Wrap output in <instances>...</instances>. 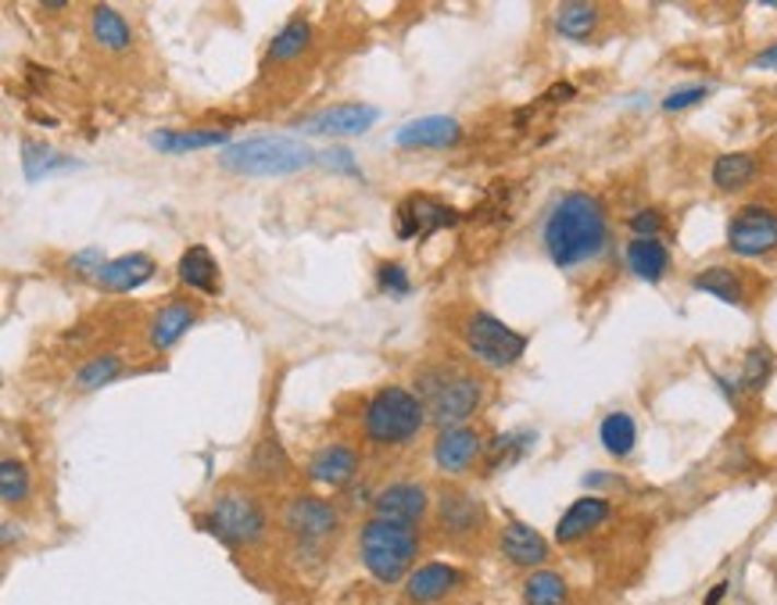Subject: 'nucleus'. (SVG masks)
<instances>
[{"label":"nucleus","instance_id":"1a4fd4ad","mask_svg":"<svg viewBox=\"0 0 777 605\" xmlns=\"http://www.w3.org/2000/svg\"><path fill=\"white\" fill-rule=\"evenodd\" d=\"M728 251L738 259H763L777 251V209L774 204H742L728 223Z\"/></svg>","mask_w":777,"mask_h":605},{"label":"nucleus","instance_id":"58836bf2","mask_svg":"<svg viewBox=\"0 0 777 605\" xmlns=\"http://www.w3.org/2000/svg\"><path fill=\"white\" fill-rule=\"evenodd\" d=\"M627 226H631L634 237L649 240V237H659V229L667 226V218H663V212H659V209H641V212H634L627 218Z\"/></svg>","mask_w":777,"mask_h":605},{"label":"nucleus","instance_id":"9d476101","mask_svg":"<svg viewBox=\"0 0 777 605\" xmlns=\"http://www.w3.org/2000/svg\"><path fill=\"white\" fill-rule=\"evenodd\" d=\"M462 223V212L451 209V204L437 201V198H426V194H412L398 204L395 212V229L401 240H426L442 229H451Z\"/></svg>","mask_w":777,"mask_h":605},{"label":"nucleus","instance_id":"f704fd0d","mask_svg":"<svg viewBox=\"0 0 777 605\" xmlns=\"http://www.w3.org/2000/svg\"><path fill=\"white\" fill-rule=\"evenodd\" d=\"M22 169H25V179H44L47 173H55V169H72V158L50 151L47 144H36V140H25L22 144Z\"/></svg>","mask_w":777,"mask_h":605},{"label":"nucleus","instance_id":"dca6fc26","mask_svg":"<svg viewBox=\"0 0 777 605\" xmlns=\"http://www.w3.org/2000/svg\"><path fill=\"white\" fill-rule=\"evenodd\" d=\"M459 584H462L459 566L434 559V562L416 566V570L409 573V581H405V598H409L412 605H434V602L448 598Z\"/></svg>","mask_w":777,"mask_h":605},{"label":"nucleus","instance_id":"473e14b6","mask_svg":"<svg viewBox=\"0 0 777 605\" xmlns=\"http://www.w3.org/2000/svg\"><path fill=\"white\" fill-rule=\"evenodd\" d=\"M122 372V358L119 355H94V358H86V363L75 369V377H72V388L75 391H101L105 383H111L115 377Z\"/></svg>","mask_w":777,"mask_h":605},{"label":"nucleus","instance_id":"20e7f679","mask_svg":"<svg viewBox=\"0 0 777 605\" xmlns=\"http://www.w3.org/2000/svg\"><path fill=\"white\" fill-rule=\"evenodd\" d=\"M319 158L313 144H305L302 137H280V133H262L229 144L219 154V165L226 173L237 176H291L308 169Z\"/></svg>","mask_w":777,"mask_h":605},{"label":"nucleus","instance_id":"4468645a","mask_svg":"<svg viewBox=\"0 0 777 605\" xmlns=\"http://www.w3.org/2000/svg\"><path fill=\"white\" fill-rule=\"evenodd\" d=\"M377 119L380 111L369 105H333L302 119V130L319 133V137H358L366 133L369 126H377Z\"/></svg>","mask_w":777,"mask_h":605},{"label":"nucleus","instance_id":"ea45409f","mask_svg":"<svg viewBox=\"0 0 777 605\" xmlns=\"http://www.w3.org/2000/svg\"><path fill=\"white\" fill-rule=\"evenodd\" d=\"M69 265H72V273H80V276H101V269L108 265V259H105V251L101 248H83L80 254H72L69 259Z\"/></svg>","mask_w":777,"mask_h":605},{"label":"nucleus","instance_id":"72a5a7b5","mask_svg":"<svg viewBox=\"0 0 777 605\" xmlns=\"http://www.w3.org/2000/svg\"><path fill=\"white\" fill-rule=\"evenodd\" d=\"M774 352L767 344H756V347H749L745 358H742V372H738V391H749V394H756L767 388V380H770V372H774Z\"/></svg>","mask_w":777,"mask_h":605},{"label":"nucleus","instance_id":"a18cd8bd","mask_svg":"<svg viewBox=\"0 0 777 605\" xmlns=\"http://www.w3.org/2000/svg\"><path fill=\"white\" fill-rule=\"evenodd\" d=\"M15 531H19V526L8 520V523H4V545H11V541H15Z\"/></svg>","mask_w":777,"mask_h":605},{"label":"nucleus","instance_id":"aec40b11","mask_svg":"<svg viewBox=\"0 0 777 605\" xmlns=\"http://www.w3.org/2000/svg\"><path fill=\"white\" fill-rule=\"evenodd\" d=\"M358 462L362 459L352 444H327L313 455V462H308V481L327 484L333 491H344V487H352V481H355Z\"/></svg>","mask_w":777,"mask_h":605},{"label":"nucleus","instance_id":"c9c22d12","mask_svg":"<svg viewBox=\"0 0 777 605\" xmlns=\"http://www.w3.org/2000/svg\"><path fill=\"white\" fill-rule=\"evenodd\" d=\"M30 491H33L30 466L19 459L0 462V498H4V506H22V501L30 498Z\"/></svg>","mask_w":777,"mask_h":605},{"label":"nucleus","instance_id":"4be33fe9","mask_svg":"<svg viewBox=\"0 0 777 605\" xmlns=\"http://www.w3.org/2000/svg\"><path fill=\"white\" fill-rule=\"evenodd\" d=\"M176 276L184 287L198 290V294H209L215 298L219 290H223V280H219V262L212 248H204V244H193L184 254H179V265H176Z\"/></svg>","mask_w":777,"mask_h":605},{"label":"nucleus","instance_id":"0eeeda50","mask_svg":"<svg viewBox=\"0 0 777 605\" xmlns=\"http://www.w3.org/2000/svg\"><path fill=\"white\" fill-rule=\"evenodd\" d=\"M459 337L484 369H513L527 352V333L505 327L498 316L481 312V308L462 319Z\"/></svg>","mask_w":777,"mask_h":605},{"label":"nucleus","instance_id":"cd10ccee","mask_svg":"<svg viewBox=\"0 0 777 605\" xmlns=\"http://www.w3.org/2000/svg\"><path fill=\"white\" fill-rule=\"evenodd\" d=\"M599 441L613 459H627L634 452V444H638V427H634L631 412H610V416L599 423Z\"/></svg>","mask_w":777,"mask_h":605},{"label":"nucleus","instance_id":"9b49d317","mask_svg":"<svg viewBox=\"0 0 777 605\" xmlns=\"http://www.w3.org/2000/svg\"><path fill=\"white\" fill-rule=\"evenodd\" d=\"M369 509H373V517L377 520L416 526V523L426 520V512H431V495H426L423 484L398 481V484H387L384 491L369 501Z\"/></svg>","mask_w":777,"mask_h":605},{"label":"nucleus","instance_id":"ddd939ff","mask_svg":"<svg viewBox=\"0 0 777 605\" xmlns=\"http://www.w3.org/2000/svg\"><path fill=\"white\" fill-rule=\"evenodd\" d=\"M498 551L505 556V562L520 566V570H541V562H549L552 556V545L530 523L509 520L498 534Z\"/></svg>","mask_w":777,"mask_h":605},{"label":"nucleus","instance_id":"412c9836","mask_svg":"<svg viewBox=\"0 0 777 605\" xmlns=\"http://www.w3.org/2000/svg\"><path fill=\"white\" fill-rule=\"evenodd\" d=\"M154 276H158V262L144 251H133V254H122V259H111L105 269H101L97 283L105 290L126 294V290L144 287V283H151Z\"/></svg>","mask_w":777,"mask_h":605},{"label":"nucleus","instance_id":"6e6552de","mask_svg":"<svg viewBox=\"0 0 777 605\" xmlns=\"http://www.w3.org/2000/svg\"><path fill=\"white\" fill-rule=\"evenodd\" d=\"M283 531L291 534L302 556H313V551H322L330 541H337L341 517H337L330 501H322L316 495H297L287 501V509H283Z\"/></svg>","mask_w":777,"mask_h":605},{"label":"nucleus","instance_id":"a878e982","mask_svg":"<svg viewBox=\"0 0 777 605\" xmlns=\"http://www.w3.org/2000/svg\"><path fill=\"white\" fill-rule=\"evenodd\" d=\"M760 173V162L753 151H731V154H720L714 162V187L723 190V194H734V190L749 187Z\"/></svg>","mask_w":777,"mask_h":605},{"label":"nucleus","instance_id":"f8f14e48","mask_svg":"<svg viewBox=\"0 0 777 605\" xmlns=\"http://www.w3.org/2000/svg\"><path fill=\"white\" fill-rule=\"evenodd\" d=\"M437 526L448 534V537H473L484 531L487 523V512L484 506L476 501L470 491H459V487H445L437 495Z\"/></svg>","mask_w":777,"mask_h":605},{"label":"nucleus","instance_id":"f03ea898","mask_svg":"<svg viewBox=\"0 0 777 605\" xmlns=\"http://www.w3.org/2000/svg\"><path fill=\"white\" fill-rule=\"evenodd\" d=\"M412 391L426 408V419L437 423V427H462V419H470L476 408L484 405L487 383L481 372L466 369L459 363H437L423 366L416 372V383Z\"/></svg>","mask_w":777,"mask_h":605},{"label":"nucleus","instance_id":"e433bc0d","mask_svg":"<svg viewBox=\"0 0 777 605\" xmlns=\"http://www.w3.org/2000/svg\"><path fill=\"white\" fill-rule=\"evenodd\" d=\"M377 287L384 294H391V298H405L412 290V280H409V269L401 262H384L377 265Z\"/></svg>","mask_w":777,"mask_h":605},{"label":"nucleus","instance_id":"c85d7f7f","mask_svg":"<svg viewBox=\"0 0 777 605\" xmlns=\"http://www.w3.org/2000/svg\"><path fill=\"white\" fill-rule=\"evenodd\" d=\"M151 144L165 154H184V151H204L226 144V130H158Z\"/></svg>","mask_w":777,"mask_h":605},{"label":"nucleus","instance_id":"4c0bfd02","mask_svg":"<svg viewBox=\"0 0 777 605\" xmlns=\"http://www.w3.org/2000/svg\"><path fill=\"white\" fill-rule=\"evenodd\" d=\"M709 97V86L706 83H692V86H678V90H670V94L663 97V111H688L695 105H703V100Z\"/></svg>","mask_w":777,"mask_h":605},{"label":"nucleus","instance_id":"37998d69","mask_svg":"<svg viewBox=\"0 0 777 605\" xmlns=\"http://www.w3.org/2000/svg\"><path fill=\"white\" fill-rule=\"evenodd\" d=\"M574 94H577V90L569 86V83H555L549 94H545V100H541V105H549V100H574Z\"/></svg>","mask_w":777,"mask_h":605},{"label":"nucleus","instance_id":"5701e85b","mask_svg":"<svg viewBox=\"0 0 777 605\" xmlns=\"http://www.w3.org/2000/svg\"><path fill=\"white\" fill-rule=\"evenodd\" d=\"M624 259H627L631 273L638 276V280H645V283H659L670 273V251H667V244L659 240V237H649V240L634 237L627 244Z\"/></svg>","mask_w":777,"mask_h":605},{"label":"nucleus","instance_id":"39448f33","mask_svg":"<svg viewBox=\"0 0 777 605\" xmlns=\"http://www.w3.org/2000/svg\"><path fill=\"white\" fill-rule=\"evenodd\" d=\"M426 423V408L416 398V391L409 388H380L369 398L366 408H362V430L373 444L395 448V444H409L412 437L423 430Z\"/></svg>","mask_w":777,"mask_h":605},{"label":"nucleus","instance_id":"f3484780","mask_svg":"<svg viewBox=\"0 0 777 605\" xmlns=\"http://www.w3.org/2000/svg\"><path fill=\"white\" fill-rule=\"evenodd\" d=\"M610 512H613L610 498L602 495L577 498L560 517V523H555V541H560V545H577V541H585L588 534L599 531V526L610 520Z\"/></svg>","mask_w":777,"mask_h":605},{"label":"nucleus","instance_id":"7c9ffc66","mask_svg":"<svg viewBox=\"0 0 777 605\" xmlns=\"http://www.w3.org/2000/svg\"><path fill=\"white\" fill-rule=\"evenodd\" d=\"M538 441L534 430H513V434H498L495 441L487 444V473H498L505 466H513V462H520L527 455V448Z\"/></svg>","mask_w":777,"mask_h":605},{"label":"nucleus","instance_id":"a211bd4d","mask_svg":"<svg viewBox=\"0 0 777 605\" xmlns=\"http://www.w3.org/2000/svg\"><path fill=\"white\" fill-rule=\"evenodd\" d=\"M459 140H462V126L456 119H448V115H426V119L405 122L395 133V144L405 151H416V147L445 151V147H456Z\"/></svg>","mask_w":777,"mask_h":605},{"label":"nucleus","instance_id":"bb28decb","mask_svg":"<svg viewBox=\"0 0 777 605\" xmlns=\"http://www.w3.org/2000/svg\"><path fill=\"white\" fill-rule=\"evenodd\" d=\"M602 25V11L585 0H569V4L555 8V29H560L566 40H591L594 29Z\"/></svg>","mask_w":777,"mask_h":605},{"label":"nucleus","instance_id":"423d86ee","mask_svg":"<svg viewBox=\"0 0 777 605\" xmlns=\"http://www.w3.org/2000/svg\"><path fill=\"white\" fill-rule=\"evenodd\" d=\"M198 526L215 541H223L226 548H251L266 537V509L258 506V498L244 491H226L219 495L209 512L198 517Z\"/></svg>","mask_w":777,"mask_h":605},{"label":"nucleus","instance_id":"b1692460","mask_svg":"<svg viewBox=\"0 0 777 605\" xmlns=\"http://www.w3.org/2000/svg\"><path fill=\"white\" fill-rule=\"evenodd\" d=\"M90 36H94V44L101 50H108V55H122V50L133 47V29H129V22L108 4H97L90 11Z\"/></svg>","mask_w":777,"mask_h":605},{"label":"nucleus","instance_id":"2f4dec72","mask_svg":"<svg viewBox=\"0 0 777 605\" xmlns=\"http://www.w3.org/2000/svg\"><path fill=\"white\" fill-rule=\"evenodd\" d=\"M313 47V25L305 19H291L269 44V61H294Z\"/></svg>","mask_w":777,"mask_h":605},{"label":"nucleus","instance_id":"79ce46f5","mask_svg":"<svg viewBox=\"0 0 777 605\" xmlns=\"http://www.w3.org/2000/svg\"><path fill=\"white\" fill-rule=\"evenodd\" d=\"M322 158L333 162L337 169H344V173H358L355 165H352V154H348V151H327V154H322Z\"/></svg>","mask_w":777,"mask_h":605},{"label":"nucleus","instance_id":"393cba45","mask_svg":"<svg viewBox=\"0 0 777 605\" xmlns=\"http://www.w3.org/2000/svg\"><path fill=\"white\" fill-rule=\"evenodd\" d=\"M692 287L709 294V298H720L723 305H738V308L749 305L745 276L734 273V269H728V265H714V269H703V273H695Z\"/></svg>","mask_w":777,"mask_h":605},{"label":"nucleus","instance_id":"49530a36","mask_svg":"<svg viewBox=\"0 0 777 605\" xmlns=\"http://www.w3.org/2000/svg\"><path fill=\"white\" fill-rule=\"evenodd\" d=\"M767 8H774V11H777V0H770V4H767Z\"/></svg>","mask_w":777,"mask_h":605},{"label":"nucleus","instance_id":"c03bdc74","mask_svg":"<svg viewBox=\"0 0 777 605\" xmlns=\"http://www.w3.org/2000/svg\"><path fill=\"white\" fill-rule=\"evenodd\" d=\"M723 591H728V584H717V588L706 595V602H703V605H720V602H723Z\"/></svg>","mask_w":777,"mask_h":605},{"label":"nucleus","instance_id":"a19ab883","mask_svg":"<svg viewBox=\"0 0 777 605\" xmlns=\"http://www.w3.org/2000/svg\"><path fill=\"white\" fill-rule=\"evenodd\" d=\"M753 69H774L777 72V44H770L767 50H760L753 58Z\"/></svg>","mask_w":777,"mask_h":605},{"label":"nucleus","instance_id":"c756f323","mask_svg":"<svg viewBox=\"0 0 777 605\" xmlns=\"http://www.w3.org/2000/svg\"><path fill=\"white\" fill-rule=\"evenodd\" d=\"M569 602V584L563 581V573L555 570H530L523 581V605H566Z\"/></svg>","mask_w":777,"mask_h":605},{"label":"nucleus","instance_id":"6ab92c4d","mask_svg":"<svg viewBox=\"0 0 777 605\" xmlns=\"http://www.w3.org/2000/svg\"><path fill=\"white\" fill-rule=\"evenodd\" d=\"M193 323H198V305L187 298L165 301L148 323V344L154 352H168L173 344H179V337H184Z\"/></svg>","mask_w":777,"mask_h":605},{"label":"nucleus","instance_id":"7ed1b4c3","mask_svg":"<svg viewBox=\"0 0 777 605\" xmlns=\"http://www.w3.org/2000/svg\"><path fill=\"white\" fill-rule=\"evenodd\" d=\"M420 559V531L391 520H366L358 526V562L377 584L391 588L398 581H409Z\"/></svg>","mask_w":777,"mask_h":605},{"label":"nucleus","instance_id":"f257e3e1","mask_svg":"<svg viewBox=\"0 0 777 605\" xmlns=\"http://www.w3.org/2000/svg\"><path fill=\"white\" fill-rule=\"evenodd\" d=\"M541 248L552 259L555 269H580L594 259H602L610 248V212L602 198L588 190H569L555 198L541 223Z\"/></svg>","mask_w":777,"mask_h":605},{"label":"nucleus","instance_id":"2eb2a0df","mask_svg":"<svg viewBox=\"0 0 777 605\" xmlns=\"http://www.w3.org/2000/svg\"><path fill=\"white\" fill-rule=\"evenodd\" d=\"M487 444L473 427H445L434 441V462L442 473H466L476 459H484Z\"/></svg>","mask_w":777,"mask_h":605}]
</instances>
